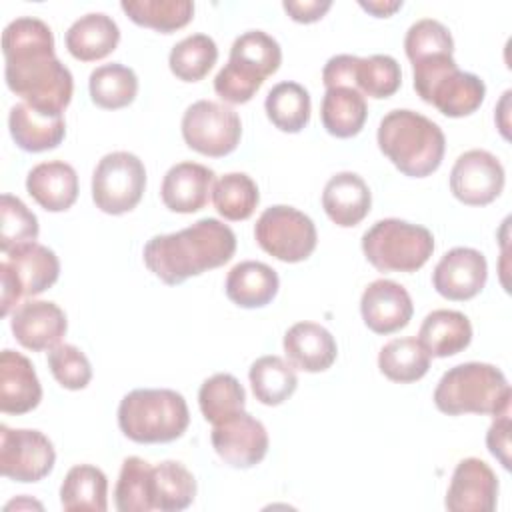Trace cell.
I'll use <instances>...</instances> for the list:
<instances>
[{
	"label": "cell",
	"instance_id": "cell-1",
	"mask_svg": "<svg viewBox=\"0 0 512 512\" xmlns=\"http://www.w3.org/2000/svg\"><path fill=\"white\" fill-rule=\"evenodd\" d=\"M8 88L26 104L62 114L72 100V72L54 54L50 26L34 16L12 20L2 32Z\"/></svg>",
	"mask_w": 512,
	"mask_h": 512
},
{
	"label": "cell",
	"instance_id": "cell-2",
	"mask_svg": "<svg viewBox=\"0 0 512 512\" xmlns=\"http://www.w3.org/2000/svg\"><path fill=\"white\" fill-rule=\"evenodd\" d=\"M236 252V234L216 218H200L174 234H158L144 246V264L164 284L176 286L226 264Z\"/></svg>",
	"mask_w": 512,
	"mask_h": 512
},
{
	"label": "cell",
	"instance_id": "cell-3",
	"mask_svg": "<svg viewBox=\"0 0 512 512\" xmlns=\"http://www.w3.org/2000/svg\"><path fill=\"white\" fill-rule=\"evenodd\" d=\"M378 148L406 176L424 178L438 170L446 150L442 128L420 112L398 108L378 126Z\"/></svg>",
	"mask_w": 512,
	"mask_h": 512
},
{
	"label": "cell",
	"instance_id": "cell-4",
	"mask_svg": "<svg viewBox=\"0 0 512 512\" xmlns=\"http://www.w3.org/2000/svg\"><path fill=\"white\" fill-rule=\"evenodd\" d=\"M510 384L504 372L486 362H464L442 374L434 404L448 416L490 414L510 410Z\"/></svg>",
	"mask_w": 512,
	"mask_h": 512
},
{
	"label": "cell",
	"instance_id": "cell-5",
	"mask_svg": "<svg viewBox=\"0 0 512 512\" xmlns=\"http://www.w3.org/2000/svg\"><path fill=\"white\" fill-rule=\"evenodd\" d=\"M190 424L184 396L170 388H138L118 406V426L138 444H162L180 438Z\"/></svg>",
	"mask_w": 512,
	"mask_h": 512
},
{
	"label": "cell",
	"instance_id": "cell-6",
	"mask_svg": "<svg viewBox=\"0 0 512 512\" xmlns=\"http://www.w3.org/2000/svg\"><path fill=\"white\" fill-rule=\"evenodd\" d=\"M414 90L448 118H462L480 108L486 84L472 72H462L452 54H434L412 64Z\"/></svg>",
	"mask_w": 512,
	"mask_h": 512
},
{
	"label": "cell",
	"instance_id": "cell-7",
	"mask_svg": "<svg viewBox=\"0 0 512 512\" xmlns=\"http://www.w3.org/2000/svg\"><path fill=\"white\" fill-rule=\"evenodd\" d=\"M362 252L380 272H416L430 260L434 236L420 224L384 218L364 232Z\"/></svg>",
	"mask_w": 512,
	"mask_h": 512
},
{
	"label": "cell",
	"instance_id": "cell-8",
	"mask_svg": "<svg viewBox=\"0 0 512 512\" xmlns=\"http://www.w3.org/2000/svg\"><path fill=\"white\" fill-rule=\"evenodd\" d=\"M60 274L58 256L44 244L28 242L6 252L0 262L2 316H8L22 296H38L48 290Z\"/></svg>",
	"mask_w": 512,
	"mask_h": 512
},
{
	"label": "cell",
	"instance_id": "cell-9",
	"mask_svg": "<svg viewBox=\"0 0 512 512\" xmlns=\"http://www.w3.org/2000/svg\"><path fill=\"white\" fill-rule=\"evenodd\" d=\"M146 188V168L132 152H110L92 174V200L106 214H124L138 206Z\"/></svg>",
	"mask_w": 512,
	"mask_h": 512
},
{
	"label": "cell",
	"instance_id": "cell-10",
	"mask_svg": "<svg viewBox=\"0 0 512 512\" xmlns=\"http://www.w3.org/2000/svg\"><path fill=\"white\" fill-rule=\"evenodd\" d=\"M258 246L282 262L306 260L318 242L316 226L298 208L276 204L266 208L254 226Z\"/></svg>",
	"mask_w": 512,
	"mask_h": 512
},
{
	"label": "cell",
	"instance_id": "cell-11",
	"mask_svg": "<svg viewBox=\"0 0 512 512\" xmlns=\"http://www.w3.org/2000/svg\"><path fill=\"white\" fill-rule=\"evenodd\" d=\"M242 136L240 116L224 104L198 100L182 116V138L188 148L220 158L236 150Z\"/></svg>",
	"mask_w": 512,
	"mask_h": 512
},
{
	"label": "cell",
	"instance_id": "cell-12",
	"mask_svg": "<svg viewBox=\"0 0 512 512\" xmlns=\"http://www.w3.org/2000/svg\"><path fill=\"white\" fill-rule=\"evenodd\" d=\"M56 462L48 436L40 430L0 426V472L16 482H38L46 478Z\"/></svg>",
	"mask_w": 512,
	"mask_h": 512
},
{
	"label": "cell",
	"instance_id": "cell-13",
	"mask_svg": "<svg viewBox=\"0 0 512 512\" xmlns=\"http://www.w3.org/2000/svg\"><path fill=\"white\" fill-rule=\"evenodd\" d=\"M504 182L506 174L500 160L480 148L460 154L450 170V190L468 206L490 204L500 196Z\"/></svg>",
	"mask_w": 512,
	"mask_h": 512
},
{
	"label": "cell",
	"instance_id": "cell-14",
	"mask_svg": "<svg viewBox=\"0 0 512 512\" xmlns=\"http://www.w3.org/2000/svg\"><path fill=\"white\" fill-rule=\"evenodd\" d=\"M216 454L232 468H252L268 452V432L260 420L240 412L230 420L216 424L210 434Z\"/></svg>",
	"mask_w": 512,
	"mask_h": 512
},
{
	"label": "cell",
	"instance_id": "cell-15",
	"mask_svg": "<svg viewBox=\"0 0 512 512\" xmlns=\"http://www.w3.org/2000/svg\"><path fill=\"white\" fill-rule=\"evenodd\" d=\"M488 264L480 250L456 246L448 250L432 272L436 292L448 300H470L482 292Z\"/></svg>",
	"mask_w": 512,
	"mask_h": 512
},
{
	"label": "cell",
	"instance_id": "cell-16",
	"mask_svg": "<svg viewBox=\"0 0 512 512\" xmlns=\"http://www.w3.org/2000/svg\"><path fill=\"white\" fill-rule=\"evenodd\" d=\"M498 500V478L480 458H464L456 464L448 492L446 508L450 512H492Z\"/></svg>",
	"mask_w": 512,
	"mask_h": 512
},
{
	"label": "cell",
	"instance_id": "cell-17",
	"mask_svg": "<svg viewBox=\"0 0 512 512\" xmlns=\"http://www.w3.org/2000/svg\"><path fill=\"white\" fill-rule=\"evenodd\" d=\"M14 338L28 350H52L66 334L64 310L46 300H26L14 308L10 318Z\"/></svg>",
	"mask_w": 512,
	"mask_h": 512
},
{
	"label": "cell",
	"instance_id": "cell-18",
	"mask_svg": "<svg viewBox=\"0 0 512 512\" xmlns=\"http://www.w3.org/2000/svg\"><path fill=\"white\" fill-rule=\"evenodd\" d=\"M360 312L364 324L372 332L392 334L410 322L414 306L408 290L402 284L380 278L364 288Z\"/></svg>",
	"mask_w": 512,
	"mask_h": 512
},
{
	"label": "cell",
	"instance_id": "cell-19",
	"mask_svg": "<svg viewBox=\"0 0 512 512\" xmlns=\"http://www.w3.org/2000/svg\"><path fill=\"white\" fill-rule=\"evenodd\" d=\"M212 186L214 170L198 162H178L164 174L160 196L168 210L192 214L208 204Z\"/></svg>",
	"mask_w": 512,
	"mask_h": 512
},
{
	"label": "cell",
	"instance_id": "cell-20",
	"mask_svg": "<svg viewBox=\"0 0 512 512\" xmlns=\"http://www.w3.org/2000/svg\"><path fill=\"white\" fill-rule=\"evenodd\" d=\"M42 400V386L32 362L10 348L0 354V410L26 414Z\"/></svg>",
	"mask_w": 512,
	"mask_h": 512
},
{
	"label": "cell",
	"instance_id": "cell-21",
	"mask_svg": "<svg viewBox=\"0 0 512 512\" xmlns=\"http://www.w3.org/2000/svg\"><path fill=\"white\" fill-rule=\"evenodd\" d=\"M8 128L16 146L26 152L52 150L66 136L62 114L38 110L26 102H18L10 108Z\"/></svg>",
	"mask_w": 512,
	"mask_h": 512
},
{
	"label": "cell",
	"instance_id": "cell-22",
	"mask_svg": "<svg viewBox=\"0 0 512 512\" xmlns=\"http://www.w3.org/2000/svg\"><path fill=\"white\" fill-rule=\"evenodd\" d=\"M282 346L288 362L304 372H324L338 356L334 336L316 322H296L290 326Z\"/></svg>",
	"mask_w": 512,
	"mask_h": 512
},
{
	"label": "cell",
	"instance_id": "cell-23",
	"mask_svg": "<svg viewBox=\"0 0 512 512\" xmlns=\"http://www.w3.org/2000/svg\"><path fill=\"white\" fill-rule=\"evenodd\" d=\"M372 206L368 184L356 172L334 174L322 190V208L326 216L342 228L360 224Z\"/></svg>",
	"mask_w": 512,
	"mask_h": 512
},
{
	"label": "cell",
	"instance_id": "cell-24",
	"mask_svg": "<svg viewBox=\"0 0 512 512\" xmlns=\"http://www.w3.org/2000/svg\"><path fill=\"white\" fill-rule=\"evenodd\" d=\"M28 194L48 212H64L78 198V174L62 160L36 164L26 176Z\"/></svg>",
	"mask_w": 512,
	"mask_h": 512
},
{
	"label": "cell",
	"instance_id": "cell-25",
	"mask_svg": "<svg viewBox=\"0 0 512 512\" xmlns=\"http://www.w3.org/2000/svg\"><path fill=\"white\" fill-rule=\"evenodd\" d=\"M120 42L118 24L104 12H90L72 22L66 30L68 52L82 62L106 58Z\"/></svg>",
	"mask_w": 512,
	"mask_h": 512
},
{
	"label": "cell",
	"instance_id": "cell-26",
	"mask_svg": "<svg viewBox=\"0 0 512 512\" xmlns=\"http://www.w3.org/2000/svg\"><path fill=\"white\" fill-rule=\"evenodd\" d=\"M280 280L274 268L258 260L238 262L226 276V296L240 308H262L278 292Z\"/></svg>",
	"mask_w": 512,
	"mask_h": 512
},
{
	"label": "cell",
	"instance_id": "cell-27",
	"mask_svg": "<svg viewBox=\"0 0 512 512\" xmlns=\"http://www.w3.org/2000/svg\"><path fill=\"white\" fill-rule=\"evenodd\" d=\"M420 344L430 356L446 358L462 352L472 340V324L458 310H432L418 330Z\"/></svg>",
	"mask_w": 512,
	"mask_h": 512
},
{
	"label": "cell",
	"instance_id": "cell-28",
	"mask_svg": "<svg viewBox=\"0 0 512 512\" xmlns=\"http://www.w3.org/2000/svg\"><path fill=\"white\" fill-rule=\"evenodd\" d=\"M368 104L364 94L350 86L326 88L320 106V118L328 134L336 138L356 136L366 122Z\"/></svg>",
	"mask_w": 512,
	"mask_h": 512
},
{
	"label": "cell",
	"instance_id": "cell-29",
	"mask_svg": "<svg viewBox=\"0 0 512 512\" xmlns=\"http://www.w3.org/2000/svg\"><path fill=\"white\" fill-rule=\"evenodd\" d=\"M280 62V44L262 30H248L240 34L232 42L228 58V64L262 82L280 68Z\"/></svg>",
	"mask_w": 512,
	"mask_h": 512
},
{
	"label": "cell",
	"instance_id": "cell-30",
	"mask_svg": "<svg viewBox=\"0 0 512 512\" xmlns=\"http://www.w3.org/2000/svg\"><path fill=\"white\" fill-rule=\"evenodd\" d=\"M60 504L68 512H104L108 508L106 474L92 464L72 466L60 486Z\"/></svg>",
	"mask_w": 512,
	"mask_h": 512
},
{
	"label": "cell",
	"instance_id": "cell-31",
	"mask_svg": "<svg viewBox=\"0 0 512 512\" xmlns=\"http://www.w3.org/2000/svg\"><path fill=\"white\" fill-rule=\"evenodd\" d=\"M196 496L192 472L176 462L164 460L152 466V506L160 512H178L188 508Z\"/></svg>",
	"mask_w": 512,
	"mask_h": 512
},
{
	"label": "cell",
	"instance_id": "cell-32",
	"mask_svg": "<svg viewBox=\"0 0 512 512\" xmlns=\"http://www.w3.org/2000/svg\"><path fill=\"white\" fill-rule=\"evenodd\" d=\"M90 98L104 110H118L134 102L138 94V76L120 62L102 64L92 70L88 80Z\"/></svg>",
	"mask_w": 512,
	"mask_h": 512
},
{
	"label": "cell",
	"instance_id": "cell-33",
	"mask_svg": "<svg viewBox=\"0 0 512 512\" xmlns=\"http://www.w3.org/2000/svg\"><path fill=\"white\" fill-rule=\"evenodd\" d=\"M430 354L418 338H394L382 346L378 354L380 372L400 384L420 380L430 368Z\"/></svg>",
	"mask_w": 512,
	"mask_h": 512
},
{
	"label": "cell",
	"instance_id": "cell-34",
	"mask_svg": "<svg viewBox=\"0 0 512 512\" xmlns=\"http://www.w3.org/2000/svg\"><path fill=\"white\" fill-rule=\"evenodd\" d=\"M248 378H250V386L256 400L266 406L282 404L294 394L298 386V376L294 372V366L274 354L258 358L250 366Z\"/></svg>",
	"mask_w": 512,
	"mask_h": 512
},
{
	"label": "cell",
	"instance_id": "cell-35",
	"mask_svg": "<svg viewBox=\"0 0 512 512\" xmlns=\"http://www.w3.org/2000/svg\"><path fill=\"white\" fill-rule=\"evenodd\" d=\"M268 120L282 132L296 134L310 120V94L298 82H278L264 102Z\"/></svg>",
	"mask_w": 512,
	"mask_h": 512
},
{
	"label": "cell",
	"instance_id": "cell-36",
	"mask_svg": "<svg viewBox=\"0 0 512 512\" xmlns=\"http://www.w3.org/2000/svg\"><path fill=\"white\" fill-rule=\"evenodd\" d=\"M198 404H200L202 416L212 426H216L244 412L246 392L238 382V378L226 372H218L202 382L198 390Z\"/></svg>",
	"mask_w": 512,
	"mask_h": 512
},
{
	"label": "cell",
	"instance_id": "cell-37",
	"mask_svg": "<svg viewBox=\"0 0 512 512\" xmlns=\"http://www.w3.org/2000/svg\"><path fill=\"white\" fill-rule=\"evenodd\" d=\"M120 8L134 24L164 34L186 26L194 16V2L190 0H124Z\"/></svg>",
	"mask_w": 512,
	"mask_h": 512
},
{
	"label": "cell",
	"instance_id": "cell-38",
	"mask_svg": "<svg viewBox=\"0 0 512 512\" xmlns=\"http://www.w3.org/2000/svg\"><path fill=\"white\" fill-rule=\"evenodd\" d=\"M212 202L220 216L238 222L254 214L260 202V192L256 182L248 174L228 172L214 182Z\"/></svg>",
	"mask_w": 512,
	"mask_h": 512
},
{
	"label": "cell",
	"instance_id": "cell-39",
	"mask_svg": "<svg viewBox=\"0 0 512 512\" xmlns=\"http://www.w3.org/2000/svg\"><path fill=\"white\" fill-rule=\"evenodd\" d=\"M114 504L120 512H150L152 506V466L144 458L128 456L122 462L114 488Z\"/></svg>",
	"mask_w": 512,
	"mask_h": 512
},
{
	"label": "cell",
	"instance_id": "cell-40",
	"mask_svg": "<svg viewBox=\"0 0 512 512\" xmlns=\"http://www.w3.org/2000/svg\"><path fill=\"white\" fill-rule=\"evenodd\" d=\"M218 60V46L208 34H190L172 46L168 64L172 74L184 82L202 80Z\"/></svg>",
	"mask_w": 512,
	"mask_h": 512
},
{
	"label": "cell",
	"instance_id": "cell-41",
	"mask_svg": "<svg viewBox=\"0 0 512 512\" xmlns=\"http://www.w3.org/2000/svg\"><path fill=\"white\" fill-rule=\"evenodd\" d=\"M402 82V70L396 58L388 54H372L356 58L354 88L370 98H388L396 94Z\"/></svg>",
	"mask_w": 512,
	"mask_h": 512
},
{
	"label": "cell",
	"instance_id": "cell-42",
	"mask_svg": "<svg viewBox=\"0 0 512 512\" xmlns=\"http://www.w3.org/2000/svg\"><path fill=\"white\" fill-rule=\"evenodd\" d=\"M38 218L28 206L12 196L2 194L0 198V248L2 252H10L16 246L36 242L38 238Z\"/></svg>",
	"mask_w": 512,
	"mask_h": 512
},
{
	"label": "cell",
	"instance_id": "cell-43",
	"mask_svg": "<svg viewBox=\"0 0 512 512\" xmlns=\"http://www.w3.org/2000/svg\"><path fill=\"white\" fill-rule=\"evenodd\" d=\"M404 50L408 60L414 64L434 54H452L454 40L450 30L442 22L434 18H422L408 28L404 38Z\"/></svg>",
	"mask_w": 512,
	"mask_h": 512
},
{
	"label": "cell",
	"instance_id": "cell-44",
	"mask_svg": "<svg viewBox=\"0 0 512 512\" xmlns=\"http://www.w3.org/2000/svg\"><path fill=\"white\" fill-rule=\"evenodd\" d=\"M48 368L56 382L68 390H82L92 380L90 360L74 344L54 346L48 352Z\"/></svg>",
	"mask_w": 512,
	"mask_h": 512
},
{
	"label": "cell",
	"instance_id": "cell-45",
	"mask_svg": "<svg viewBox=\"0 0 512 512\" xmlns=\"http://www.w3.org/2000/svg\"><path fill=\"white\" fill-rule=\"evenodd\" d=\"M262 80H256L244 72H240L236 66L226 64L214 78V92L230 104H244L252 100V96L262 86Z\"/></svg>",
	"mask_w": 512,
	"mask_h": 512
},
{
	"label": "cell",
	"instance_id": "cell-46",
	"mask_svg": "<svg viewBox=\"0 0 512 512\" xmlns=\"http://www.w3.org/2000/svg\"><path fill=\"white\" fill-rule=\"evenodd\" d=\"M486 446L502 468L510 470V410L494 416V422L486 434Z\"/></svg>",
	"mask_w": 512,
	"mask_h": 512
},
{
	"label": "cell",
	"instance_id": "cell-47",
	"mask_svg": "<svg viewBox=\"0 0 512 512\" xmlns=\"http://www.w3.org/2000/svg\"><path fill=\"white\" fill-rule=\"evenodd\" d=\"M356 58L352 54H338L332 56L322 70V82L326 88H334V86H350L354 88V66H356Z\"/></svg>",
	"mask_w": 512,
	"mask_h": 512
},
{
	"label": "cell",
	"instance_id": "cell-48",
	"mask_svg": "<svg viewBox=\"0 0 512 512\" xmlns=\"http://www.w3.org/2000/svg\"><path fill=\"white\" fill-rule=\"evenodd\" d=\"M284 10L296 22L310 24L320 20L332 6L330 0H284Z\"/></svg>",
	"mask_w": 512,
	"mask_h": 512
},
{
	"label": "cell",
	"instance_id": "cell-49",
	"mask_svg": "<svg viewBox=\"0 0 512 512\" xmlns=\"http://www.w3.org/2000/svg\"><path fill=\"white\" fill-rule=\"evenodd\" d=\"M360 6L378 18H386L394 14L398 8H402V0H374V2H360Z\"/></svg>",
	"mask_w": 512,
	"mask_h": 512
}]
</instances>
